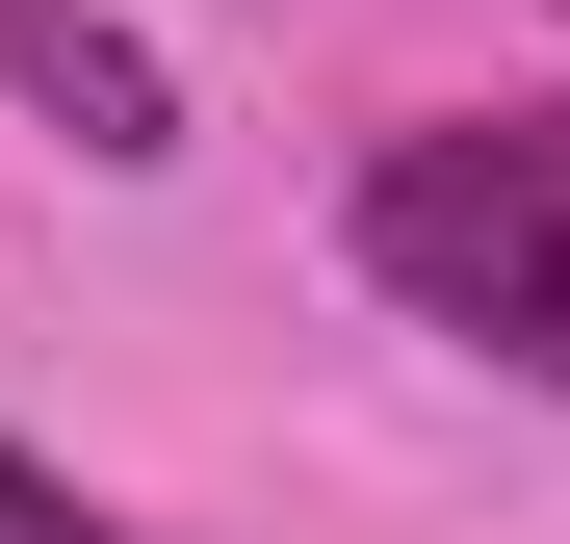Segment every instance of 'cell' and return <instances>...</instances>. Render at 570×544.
Masks as SVG:
<instances>
[{"mask_svg":"<svg viewBox=\"0 0 570 544\" xmlns=\"http://www.w3.org/2000/svg\"><path fill=\"white\" fill-rule=\"evenodd\" d=\"M363 286L415 337L570 389V105H493V130H390L363 156Z\"/></svg>","mask_w":570,"mask_h":544,"instance_id":"cell-1","label":"cell"},{"mask_svg":"<svg viewBox=\"0 0 570 544\" xmlns=\"http://www.w3.org/2000/svg\"><path fill=\"white\" fill-rule=\"evenodd\" d=\"M0 78H27V105H52L78 156H130V181L181 156V78H156L130 27H105V0H0Z\"/></svg>","mask_w":570,"mask_h":544,"instance_id":"cell-2","label":"cell"},{"mask_svg":"<svg viewBox=\"0 0 570 544\" xmlns=\"http://www.w3.org/2000/svg\"><path fill=\"white\" fill-rule=\"evenodd\" d=\"M0 544H156V518H78V493L27 467V441H0Z\"/></svg>","mask_w":570,"mask_h":544,"instance_id":"cell-3","label":"cell"},{"mask_svg":"<svg viewBox=\"0 0 570 544\" xmlns=\"http://www.w3.org/2000/svg\"><path fill=\"white\" fill-rule=\"evenodd\" d=\"M544 27H570V0H544Z\"/></svg>","mask_w":570,"mask_h":544,"instance_id":"cell-4","label":"cell"}]
</instances>
